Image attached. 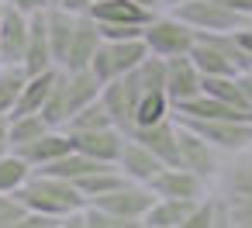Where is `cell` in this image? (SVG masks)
<instances>
[{
	"mask_svg": "<svg viewBox=\"0 0 252 228\" xmlns=\"http://www.w3.org/2000/svg\"><path fill=\"white\" fill-rule=\"evenodd\" d=\"M52 125L42 114H11L7 118V135H11V149H21L28 142H35L38 135H45Z\"/></svg>",
	"mask_w": 252,
	"mask_h": 228,
	"instance_id": "28",
	"label": "cell"
},
{
	"mask_svg": "<svg viewBox=\"0 0 252 228\" xmlns=\"http://www.w3.org/2000/svg\"><path fill=\"white\" fill-rule=\"evenodd\" d=\"M149 56L142 38H104L97 56L90 59V73L100 83H111L118 76H128L131 69H138V63Z\"/></svg>",
	"mask_w": 252,
	"mask_h": 228,
	"instance_id": "5",
	"label": "cell"
},
{
	"mask_svg": "<svg viewBox=\"0 0 252 228\" xmlns=\"http://www.w3.org/2000/svg\"><path fill=\"white\" fill-rule=\"evenodd\" d=\"M11 228H59V218L52 214H42V211H25Z\"/></svg>",
	"mask_w": 252,
	"mask_h": 228,
	"instance_id": "35",
	"label": "cell"
},
{
	"mask_svg": "<svg viewBox=\"0 0 252 228\" xmlns=\"http://www.w3.org/2000/svg\"><path fill=\"white\" fill-rule=\"evenodd\" d=\"M18 197L28 211H42V214H52V218H66V214L87 207L76 183H69L63 176H52V173H42V169H35L28 176V183L18 190Z\"/></svg>",
	"mask_w": 252,
	"mask_h": 228,
	"instance_id": "2",
	"label": "cell"
},
{
	"mask_svg": "<svg viewBox=\"0 0 252 228\" xmlns=\"http://www.w3.org/2000/svg\"><path fill=\"white\" fill-rule=\"evenodd\" d=\"M107 125H114L111 121V114H107V107H104V100L97 97L94 104H87V107H80L76 114H69V121L63 125L69 135H80V131H94V128H107Z\"/></svg>",
	"mask_w": 252,
	"mask_h": 228,
	"instance_id": "32",
	"label": "cell"
},
{
	"mask_svg": "<svg viewBox=\"0 0 252 228\" xmlns=\"http://www.w3.org/2000/svg\"><path fill=\"white\" fill-rule=\"evenodd\" d=\"M249 69H252V59H249Z\"/></svg>",
	"mask_w": 252,
	"mask_h": 228,
	"instance_id": "48",
	"label": "cell"
},
{
	"mask_svg": "<svg viewBox=\"0 0 252 228\" xmlns=\"http://www.w3.org/2000/svg\"><path fill=\"white\" fill-rule=\"evenodd\" d=\"M87 14L100 25H138V28H145L156 18L149 7L135 4V0H94Z\"/></svg>",
	"mask_w": 252,
	"mask_h": 228,
	"instance_id": "18",
	"label": "cell"
},
{
	"mask_svg": "<svg viewBox=\"0 0 252 228\" xmlns=\"http://www.w3.org/2000/svg\"><path fill=\"white\" fill-rule=\"evenodd\" d=\"M25 73H45L56 66L52 59V42H49V25H45V7L28 14V45H25Z\"/></svg>",
	"mask_w": 252,
	"mask_h": 228,
	"instance_id": "14",
	"label": "cell"
},
{
	"mask_svg": "<svg viewBox=\"0 0 252 228\" xmlns=\"http://www.w3.org/2000/svg\"><path fill=\"white\" fill-rule=\"evenodd\" d=\"M128 176L118 169V166H100V169H94V173H87L83 180H76V190L83 194V200L90 204V200H97V197H104V194H111L114 187H121Z\"/></svg>",
	"mask_w": 252,
	"mask_h": 228,
	"instance_id": "26",
	"label": "cell"
},
{
	"mask_svg": "<svg viewBox=\"0 0 252 228\" xmlns=\"http://www.w3.org/2000/svg\"><path fill=\"white\" fill-rule=\"evenodd\" d=\"M224 7H231L235 14H242V18H249L252 21V0H221Z\"/></svg>",
	"mask_w": 252,
	"mask_h": 228,
	"instance_id": "40",
	"label": "cell"
},
{
	"mask_svg": "<svg viewBox=\"0 0 252 228\" xmlns=\"http://www.w3.org/2000/svg\"><path fill=\"white\" fill-rule=\"evenodd\" d=\"M176 121L197 131L204 142H211L221 156H235L252 145V121H204V118H176Z\"/></svg>",
	"mask_w": 252,
	"mask_h": 228,
	"instance_id": "7",
	"label": "cell"
},
{
	"mask_svg": "<svg viewBox=\"0 0 252 228\" xmlns=\"http://www.w3.org/2000/svg\"><path fill=\"white\" fill-rule=\"evenodd\" d=\"M90 204L100 207V211L111 214V218H142V221H145V211L156 204V194H152V187H145V183L125 180L121 187H114L111 194H104V197H97V200H90Z\"/></svg>",
	"mask_w": 252,
	"mask_h": 228,
	"instance_id": "10",
	"label": "cell"
},
{
	"mask_svg": "<svg viewBox=\"0 0 252 228\" xmlns=\"http://www.w3.org/2000/svg\"><path fill=\"white\" fill-rule=\"evenodd\" d=\"M138 97H142V83L135 76V69L128 76H118L111 83L100 87V100L111 114V121L121 128V131H131L135 128V107H138Z\"/></svg>",
	"mask_w": 252,
	"mask_h": 228,
	"instance_id": "8",
	"label": "cell"
},
{
	"mask_svg": "<svg viewBox=\"0 0 252 228\" xmlns=\"http://www.w3.org/2000/svg\"><path fill=\"white\" fill-rule=\"evenodd\" d=\"M11 152V135H7V118H0V156Z\"/></svg>",
	"mask_w": 252,
	"mask_h": 228,
	"instance_id": "44",
	"label": "cell"
},
{
	"mask_svg": "<svg viewBox=\"0 0 252 228\" xmlns=\"http://www.w3.org/2000/svg\"><path fill=\"white\" fill-rule=\"evenodd\" d=\"M176 18H183L197 35H228L249 25V18L235 14L231 7H224L221 0H187L173 11Z\"/></svg>",
	"mask_w": 252,
	"mask_h": 228,
	"instance_id": "6",
	"label": "cell"
},
{
	"mask_svg": "<svg viewBox=\"0 0 252 228\" xmlns=\"http://www.w3.org/2000/svg\"><path fill=\"white\" fill-rule=\"evenodd\" d=\"M59 228H87L83 225V207L73 211V214H66V218H59Z\"/></svg>",
	"mask_w": 252,
	"mask_h": 228,
	"instance_id": "41",
	"label": "cell"
},
{
	"mask_svg": "<svg viewBox=\"0 0 252 228\" xmlns=\"http://www.w3.org/2000/svg\"><path fill=\"white\" fill-rule=\"evenodd\" d=\"M100 166H104V163H97V159H90V156H83V152L69 149V152H66V156H59L56 163L42 166V173H52V176H63V180L76 183V180H83L87 173H94V169H100Z\"/></svg>",
	"mask_w": 252,
	"mask_h": 228,
	"instance_id": "27",
	"label": "cell"
},
{
	"mask_svg": "<svg viewBox=\"0 0 252 228\" xmlns=\"http://www.w3.org/2000/svg\"><path fill=\"white\" fill-rule=\"evenodd\" d=\"M180 4H187V0H159V11H176Z\"/></svg>",
	"mask_w": 252,
	"mask_h": 228,
	"instance_id": "45",
	"label": "cell"
},
{
	"mask_svg": "<svg viewBox=\"0 0 252 228\" xmlns=\"http://www.w3.org/2000/svg\"><path fill=\"white\" fill-rule=\"evenodd\" d=\"M73 149V135L66 131V128H49L45 135H38L35 142H28V145H21V149H14L32 169H42V166H49V163H56L59 156H66Z\"/></svg>",
	"mask_w": 252,
	"mask_h": 228,
	"instance_id": "17",
	"label": "cell"
},
{
	"mask_svg": "<svg viewBox=\"0 0 252 228\" xmlns=\"http://www.w3.org/2000/svg\"><path fill=\"white\" fill-rule=\"evenodd\" d=\"M25 211H28V207L21 204L18 194H0V228H11Z\"/></svg>",
	"mask_w": 252,
	"mask_h": 228,
	"instance_id": "34",
	"label": "cell"
},
{
	"mask_svg": "<svg viewBox=\"0 0 252 228\" xmlns=\"http://www.w3.org/2000/svg\"><path fill=\"white\" fill-rule=\"evenodd\" d=\"M142 42H145L149 56L173 59V56H190V49L197 42V32L183 18H176L173 11H162L142 28Z\"/></svg>",
	"mask_w": 252,
	"mask_h": 228,
	"instance_id": "4",
	"label": "cell"
},
{
	"mask_svg": "<svg viewBox=\"0 0 252 228\" xmlns=\"http://www.w3.org/2000/svg\"><path fill=\"white\" fill-rule=\"evenodd\" d=\"M125 142H128V131H121L118 125L73 135V149L83 152V156H90V159H97V163H104V166H118Z\"/></svg>",
	"mask_w": 252,
	"mask_h": 228,
	"instance_id": "11",
	"label": "cell"
},
{
	"mask_svg": "<svg viewBox=\"0 0 252 228\" xmlns=\"http://www.w3.org/2000/svg\"><path fill=\"white\" fill-rule=\"evenodd\" d=\"M49 7H63V11H73V14H83L90 11V0H45Z\"/></svg>",
	"mask_w": 252,
	"mask_h": 228,
	"instance_id": "38",
	"label": "cell"
},
{
	"mask_svg": "<svg viewBox=\"0 0 252 228\" xmlns=\"http://www.w3.org/2000/svg\"><path fill=\"white\" fill-rule=\"evenodd\" d=\"M25 80H28L25 66H0V118H11L14 114Z\"/></svg>",
	"mask_w": 252,
	"mask_h": 228,
	"instance_id": "29",
	"label": "cell"
},
{
	"mask_svg": "<svg viewBox=\"0 0 252 228\" xmlns=\"http://www.w3.org/2000/svg\"><path fill=\"white\" fill-rule=\"evenodd\" d=\"M100 80L90 73V69H66V104H69V114H76L80 107H87V104H94L97 97H100ZM69 121V118H66Z\"/></svg>",
	"mask_w": 252,
	"mask_h": 228,
	"instance_id": "24",
	"label": "cell"
},
{
	"mask_svg": "<svg viewBox=\"0 0 252 228\" xmlns=\"http://www.w3.org/2000/svg\"><path fill=\"white\" fill-rule=\"evenodd\" d=\"M135 142H142L152 156H159L166 166H176V138H180V125L176 118H166L159 125H149V128H135L131 131Z\"/></svg>",
	"mask_w": 252,
	"mask_h": 228,
	"instance_id": "19",
	"label": "cell"
},
{
	"mask_svg": "<svg viewBox=\"0 0 252 228\" xmlns=\"http://www.w3.org/2000/svg\"><path fill=\"white\" fill-rule=\"evenodd\" d=\"M200 200V197H197ZM197 200H183V197H156V204L145 211V228H180L187 221V214L197 207Z\"/></svg>",
	"mask_w": 252,
	"mask_h": 228,
	"instance_id": "21",
	"label": "cell"
},
{
	"mask_svg": "<svg viewBox=\"0 0 252 228\" xmlns=\"http://www.w3.org/2000/svg\"><path fill=\"white\" fill-rule=\"evenodd\" d=\"M200 90L211 94V97H218V100H224V104H231V107L252 111L249 100H245V94H242L238 76H204V80H200Z\"/></svg>",
	"mask_w": 252,
	"mask_h": 228,
	"instance_id": "30",
	"label": "cell"
},
{
	"mask_svg": "<svg viewBox=\"0 0 252 228\" xmlns=\"http://www.w3.org/2000/svg\"><path fill=\"white\" fill-rule=\"evenodd\" d=\"M4 11H7V4H4V0H0V21H4Z\"/></svg>",
	"mask_w": 252,
	"mask_h": 228,
	"instance_id": "47",
	"label": "cell"
},
{
	"mask_svg": "<svg viewBox=\"0 0 252 228\" xmlns=\"http://www.w3.org/2000/svg\"><path fill=\"white\" fill-rule=\"evenodd\" d=\"M42 118H45L52 128H63V125H66V118H69V104H66V69H59V76H56V83H52V90H49V97H45V104H42Z\"/></svg>",
	"mask_w": 252,
	"mask_h": 228,
	"instance_id": "33",
	"label": "cell"
},
{
	"mask_svg": "<svg viewBox=\"0 0 252 228\" xmlns=\"http://www.w3.org/2000/svg\"><path fill=\"white\" fill-rule=\"evenodd\" d=\"M190 59L200 69V76H238L249 69V56L235 45L231 32L228 35H197Z\"/></svg>",
	"mask_w": 252,
	"mask_h": 228,
	"instance_id": "3",
	"label": "cell"
},
{
	"mask_svg": "<svg viewBox=\"0 0 252 228\" xmlns=\"http://www.w3.org/2000/svg\"><path fill=\"white\" fill-rule=\"evenodd\" d=\"M176 125H180V121H176ZM176 166L197 173L200 180H214L218 169H221V152H218L211 142H204L197 131H190V128L180 125V138H176Z\"/></svg>",
	"mask_w": 252,
	"mask_h": 228,
	"instance_id": "9",
	"label": "cell"
},
{
	"mask_svg": "<svg viewBox=\"0 0 252 228\" xmlns=\"http://www.w3.org/2000/svg\"><path fill=\"white\" fill-rule=\"evenodd\" d=\"M173 118V100L166 97V90H142L138 97V107H135V128H149V125H159ZM131 128V131H135ZM128 131V135H131Z\"/></svg>",
	"mask_w": 252,
	"mask_h": 228,
	"instance_id": "25",
	"label": "cell"
},
{
	"mask_svg": "<svg viewBox=\"0 0 252 228\" xmlns=\"http://www.w3.org/2000/svg\"><path fill=\"white\" fill-rule=\"evenodd\" d=\"M0 66H4V59H0Z\"/></svg>",
	"mask_w": 252,
	"mask_h": 228,
	"instance_id": "49",
	"label": "cell"
},
{
	"mask_svg": "<svg viewBox=\"0 0 252 228\" xmlns=\"http://www.w3.org/2000/svg\"><path fill=\"white\" fill-rule=\"evenodd\" d=\"M135 4H142V7H149L152 14H162V11H159V0H135Z\"/></svg>",
	"mask_w": 252,
	"mask_h": 228,
	"instance_id": "46",
	"label": "cell"
},
{
	"mask_svg": "<svg viewBox=\"0 0 252 228\" xmlns=\"http://www.w3.org/2000/svg\"><path fill=\"white\" fill-rule=\"evenodd\" d=\"M200 69L193 66V59L190 56H173V59H166V97L173 100V107L176 104H183V100H190V97H197L200 94Z\"/></svg>",
	"mask_w": 252,
	"mask_h": 228,
	"instance_id": "16",
	"label": "cell"
},
{
	"mask_svg": "<svg viewBox=\"0 0 252 228\" xmlns=\"http://www.w3.org/2000/svg\"><path fill=\"white\" fill-rule=\"evenodd\" d=\"M45 25H49L52 59H56V66L63 69V63H66V52H69V38H73L76 14H73V11H63V7H45Z\"/></svg>",
	"mask_w": 252,
	"mask_h": 228,
	"instance_id": "22",
	"label": "cell"
},
{
	"mask_svg": "<svg viewBox=\"0 0 252 228\" xmlns=\"http://www.w3.org/2000/svg\"><path fill=\"white\" fill-rule=\"evenodd\" d=\"M35 169L11 149L7 156H0V194H18L25 183H28V176H32Z\"/></svg>",
	"mask_w": 252,
	"mask_h": 228,
	"instance_id": "31",
	"label": "cell"
},
{
	"mask_svg": "<svg viewBox=\"0 0 252 228\" xmlns=\"http://www.w3.org/2000/svg\"><path fill=\"white\" fill-rule=\"evenodd\" d=\"M4 4H11V7H18V11H25V14H35V11L49 7L45 0H4Z\"/></svg>",
	"mask_w": 252,
	"mask_h": 228,
	"instance_id": "39",
	"label": "cell"
},
{
	"mask_svg": "<svg viewBox=\"0 0 252 228\" xmlns=\"http://www.w3.org/2000/svg\"><path fill=\"white\" fill-rule=\"evenodd\" d=\"M25 45H28V14L7 4L4 21H0V59H4V66H21Z\"/></svg>",
	"mask_w": 252,
	"mask_h": 228,
	"instance_id": "15",
	"label": "cell"
},
{
	"mask_svg": "<svg viewBox=\"0 0 252 228\" xmlns=\"http://www.w3.org/2000/svg\"><path fill=\"white\" fill-rule=\"evenodd\" d=\"M111 228H145L142 218H111Z\"/></svg>",
	"mask_w": 252,
	"mask_h": 228,
	"instance_id": "42",
	"label": "cell"
},
{
	"mask_svg": "<svg viewBox=\"0 0 252 228\" xmlns=\"http://www.w3.org/2000/svg\"><path fill=\"white\" fill-rule=\"evenodd\" d=\"M156 197H183V200H197L207 194V180H200L197 173L183 169V166H162L152 180H149Z\"/></svg>",
	"mask_w": 252,
	"mask_h": 228,
	"instance_id": "12",
	"label": "cell"
},
{
	"mask_svg": "<svg viewBox=\"0 0 252 228\" xmlns=\"http://www.w3.org/2000/svg\"><path fill=\"white\" fill-rule=\"evenodd\" d=\"M214 180L231 228H252V145L228 156Z\"/></svg>",
	"mask_w": 252,
	"mask_h": 228,
	"instance_id": "1",
	"label": "cell"
},
{
	"mask_svg": "<svg viewBox=\"0 0 252 228\" xmlns=\"http://www.w3.org/2000/svg\"><path fill=\"white\" fill-rule=\"evenodd\" d=\"M56 76H59V66H52V69H45V73H32V76L25 80V87H21V97H18L14 114H42V104H45V97H49Z\"/></svg>",
	"mask_w": 252,
	"mask_h": 228,
	"instance_id": "23",
	"label": "cell"
},
{
	"mask_svg": "<svg viewBox=\"0 0 252 228\" xmlns=\"http://www.w3.org/2000/svg\"><path fill=\"white\" fill-rule=\"evenodd\" d=\"M83 225H87V228H111V214H104L100 207L87 204V207H83Z\"/></svg>",
	"mask_w": 252,
	"mask_h": 228,
	"instance_id": "36",
	"label": "cell"
},
{
	"mask_svg": "<svg viewBox=\"0 0 252 228\" xmlns=\"http://www.w3.org/2000/svg\"><path fill=\"white\" fill-rule=\"evenodd\" d=\"M231 38H235V45L252 59V21L245 25V28H238V32H231Z\"/></svg>",
	"mask_w": 252,
	"mask_h": 228,
	"instance_id": "37",
	"label": "cell"
},
{
	"mask_svg": "<svg viewBox=\"0 0 252 228\" xmlns=\"http://www.w3.org/2000/svg\"><path fill=\"white\" fill-rule=\"evenodd\" d=\"M100 28H97V21L83 11V14H76V25H73V38H69V52H66V63H63V69H90V59L97 56V49H100Z\"/></svg>",
	"mask_w": 252,
	"mask_h": 228,
	"instance_id": "13",
	"label": "cell"
},
{
	"mask_svg": "<svg viewBox=\"0 0 252 228\" xmlns=\"http://www.w3.org/2000/svg\"><path fill=\"white\" fill-rule=\"evenodd\" d=\"M166 163L159 159V156H152L142 142H135L131 135H128V142H125V149H121V159H118V169L131 180V183H145L149 187V180L162 169Z\"/></svg>",
	"mask_w": 252,
	"mask_h": 228,
	"instance_id": "20",
	"label": "cell"
},
{
	"mask_svg": "<svg viewBox=\"0 0 252 228\" xmlns=\"http://www.w3.org/2000/svg\"><path fill=\"white\" fill-rule=\"evenodd\" d=\"M238 83H242V94H245V100H249V107H252V69L238 73Z\"/></svg>",
	"mask_w": 252,
	"mask_h": 228,
	"instance_id": "43",
	"label": "cell"
}]
</instances>
